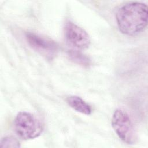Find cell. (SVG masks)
<instances>
[{
  "instance_id": "cell-1",
  "label": "cell",
  "mask_w": 148,
  "mask_h": 148,
  "mask_svg": "<svg viewBox=\"0 0 148 148\" xmlns=\"http://www.w3.org/2000/svg\"><path fill=\"white\" fill-rule=\"evenodd\" d=\"M147 5L132 2L121 6L116 12V20L119 31L128 36H135L143 32L147 25Z\"/></svg>"
},
{
  "instance_id": "cell-5",
  "label": "cell",
  "mask_w": 148,
  "mask_h": 148,
  "mask_svg": "<svg viewBox=\"0 0 148 148\" xmlns=\"http://www.w3.org/2000/svg\"><path fill=\"white\" fill-rule=\"evenodd\" d=\"M64 35L68 43L76 50L86 49L91 43L88 34L83 28L70 21L65 24Z\"/></svg>"
},
{
  "instance_id": "cell-8",
  "label": "cell",
  "mask_w": 148,
  "mask_h": 148,
  "mask_svg": "<svg viewBox=\"0 0 148 148\" xmlns=\"http://www.w3.org/2000/svg\"><path fill=\"white\" fill-rule=\"evenodd\" d=\"M20 142L15 138L8 136L3 138L0 142V148L20 147Z\"/></svg>"
},
{
  "instance_id": "cell-4",
  "label": "cell",
  "mask_w": 148,
  "mask_h": 148,
  "mask_svg": "<svg viewBox=\"0 0 148 148\" xmlns=\"http://www.w3.org/2000/svg\"><path fill=\"white\" fill-rule=\"evenodd\" d=\"M25 38L32 49L46 58L52 60L56 56L58 47L57 44L51 39L32 32H26Z\"/></svg>"
},
{
  "instance_id": "cell-6",
  "label": "cell",
  "mask_w": 148,
  "mask_h": 148,
  "mask_svg": "<svg viewBox=\"0 0 148 148\" xmlns=\"http://www.w3.org/2000/svg\"><path fill=\"white\" fill-rule=\"evenodd\" d=\"M66 101L68 105L76 112L86 115H90L92 113L91 106L80 97L71 95L68 97Z\"/></svg>"
},
{
  "instance_id": "cell-2",
  "label": "cell",
  "mask_w": 148,
  "mask_h": 148,
  "mask_svg": "<svg viewBox=\"0 0 148 148\" xmlns=\"http://www.w3.org/2000/svg\"><path fill=\"white\" fill-rule=\"evenodd\" d=\"M14 127L17 135L24 140L37 138L43 131L42 121L34 114L26 112H20L17 114Z\"/></svg>"
},
{
  "instance_id": "cell-3",
  "label": "cell",
  "mask_w": 148,
  "mask_h": 148,
  "mask_svg": "<svg viewBox=\"0 0 148 148\" xmlns=\"http://www.w3.org/2000/svg\"><path fill=\"white\" fill-rule=\"evenodd\" d=\"M112 125L119 138L128 145L135 144L138 139L136 131L128 113L123 109H116L112 118Z\"/></svg>"
},
{
  "instance_id": "cell-7",
  "label": "cell",
  "mask_w": 148,
  "mask_h": 148,
  "mask_svg": "<svg viewBox=\"0 0 148 148\" xmlns=\"http://www.w3.org/2000/svg\"><path fill=\"white\" fill-rule=\"evenodd\" d=\"M67 54L69 60L77 65L83 67H88L91 64L90 58L78 50H68Z\"/></svg>"
}]
</instances>
